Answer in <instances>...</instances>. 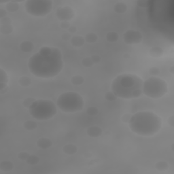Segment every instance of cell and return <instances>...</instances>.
I'll return each mask as SVG.
<instances>
[{"instance_id": "obj_27", "label": "cell", "mask_w": 174, "mask_h": 174, "mask_svg": "<svg viewBox=\"0 0 174 174\" xmlns=\"http://www.w3.org/2000/svg\"><path fill=\"white\" fill-rule=\"evenodd\" d=\"M40 158L36 154H30L27 159L26 160V163L30 165H36L40 163Z\"/></svg>"}, {"instance_id": "obj_41", "label": "cell", "mask_w": 174, "mask_h": 174, "mask_svg": "<svg viewBox=\"0 0 174 174\" xmlns=\"http://www.w3.org/2000/svg\"><path fill=\"white\" fill-rule=\"evenodd\" d=\"M167 122H168V124L170 126L173 127V125H174V117H173V116H172V117H170L168 118Z\"/></svg>"}, {"instance_id": "obj_42", "label": "cell", "mask_w": 174, "mask_h": 174, "mask_svg": "<svg viewBox=\"0 0 174 174\" xmlns=\"http://www.w3.org/2000/svg\"><path fill=\"white\" fill-rule=\"evenodd\" d=\"M68 32L69 33H76V31H77V29L75 26H73L72 25L70 27H69L68 29Z\"/></svg>"}, {"instance_id": "obj_39", "label": "cell", "mask_w": 174, "mask_h": 174, "mask_svg": "<svg viewBox=\"0 0 174 174\" xmlns=\"http://www.w3.org/2000/svg\"><path fill=\"white\" fill-rule=\"evenodd\" d=\"M71 38H72L71 33L69 32L64 33L61 35V39L64 41H68V40L70 41Z\"/></svg>"}, {"instance_id": "obj_7", "label": "cell", "mask_w": 174, "mask_h": 174, "mask_svg": "<svg viewBox=\"0 0 174 174\" xmlns=\"http://www.w3.org/2000/svg\"><path fill=\"white\" fill-rule=\"evenodd\" d=\"M53 2L51 0H28L25 3L27 12L33 17H45L51 12Z\"/></svg>"}, {"instance_id": "obj_17", "label": "cell", "mask_w": 174, "mask_h": 174, "mask_svg": "<svg viewBox=\"0 0 174 174\" xmlns=\"http://www.w3.org/2000/svg\"><path fill=\"white\" fill-rule=\"evenodd\" d=\"M14 167V163L10 161H3L0 163V170L2 172H10Z\"/></svg>"}, {"instance_id": "obj_3", "label": "cell", "mask_w": 174, "mask_h": 174, "mask_svg": "<svg viewBox=\"0 0 174 174\" xmlns=\"http://www.w3.org/2000/svg\"><path fill=\"white\" fill-rule=\"evenodd\" d=\"M131 131L140 136H153L159 132L162 119L151 111H141L131 116L129 122Z\"/></svg>"}, {"instance_id": "obj_13", "label": "cell", "mask_w": 174, "mask_h": 174, "mask_svg": "<svg viewBox=\"0 0 174 174\" xmlns=\"http://www.w3.org/2000/svg\"><path fill=\"white\" fill-rule=\"evenodd\" d=\"M21 51L23 52L29 53L32 52L34 49V44L32 42L29 40H25L22 42L19 46Z\"/></svg>"}, {"instance_id": "obj_16", "label": "cell", "mask_w": 174, "mask_h": 174, "mask_svg": "<svg viewBox=\"0 0 174 174\" xmlns=\"http://www.w3.org/2000/svg\"><path fill=\"white\" fill-rule=\"evenodd\" d=\"M164 53L163 49L159 47V46H154L150 49L149 51V55L150 57H152V58H160L161 57L163 56Z\"/></svg>"}, {"instance_id": "obj_36", "label": "cell", "mask_w": 174, "mask_h": 174, "mask_svg": "<svg viewBox=\"0 0 174 174\" xmlns=\"http://www.w3.org/2000/svg\"><path fill=\"white\" fill-rule=\"evenodd\" d=\"M12 24V20L7 17H6L0 19V25H8Z\"/></svg>"}, {"instance_id": "obj_32", "label": "cell", "mask_w": 174, "mask_h": 174, "mask_svg": "<svg viewBox=\"0 0 174 174\" xmlns=\"http://www.w3.org/2000/svg\"><path fill=\"white\" fill-rule=\"evenodd\" d=\"M148 73L150 76H153V77H158V76L160 74V69L157 67H152L151 68L149 69Z\"/></svg>"}, {"instance_id": "obj_2", "label": "cell", "mask_w": 174, "mask_h": 174, "mask_svg": "<svg viewBox=\"0 0 174 174\" xmlns=\"http://www.w3.org/2000/svg\"><path fill=\"white\" fill-rule=\"evenodd\" d=\"M143 80L133 73H122L117 76L111 84L112 92L117 98L132 99L140 97L142 94Z\"/></svg>"}, {"instance_id": "obj_5", "label": "cell", "mask_w": 174, "mask_h": 174, "mask_svg": "<svg viewBox=\"0 0 174 174\" xmlns=\"http://www.w3.org/2000/svg\"><path fill=\"white\" fill-rule=\"evenodd\" d=\"M30 115L38 121L51 119L57 113V106L51 100L37 99L29 108Z\"/></svg>"}, {"instance_id": "obj_30", "label": "cell", "mask_w": 174, "mask_h": 174, "mask_svg": "<svg viewBox=\"0 0 174 174\" xmlns=\"http://www.w3.org/2000/svg\"><path fill=\"white\" fill-rule=\"evenodd\" d=\"M36 99H35L34 98H32V97H27V98H26V99L23 100L22 104V106H24L25 108H27V109H29V107L32 106V104L35 101H36Z\"/></svg>"}, {"instance_id": "obj_37", "label": "cell", "mask_w": 174, "mask_h": 174, "mask_svg": "<svg viewBox=\"0 0 174 174\" xmlns=\"http://www.w3.org/2000/svg\"><path fill=\"white\" fill-rule=\"evenodd\" d=\"M137 3L141 7H147L149 6V2L146 1V0H139L137 2Z\"/></svg>"}, {"instance_id": "obj_44", "label": "cell", "mask_w": 174, "mask_h": 174, "mask_svg": "<svg viewBox=\"0 0 174 174\" xmlns=\"http://www.w3.org/2000/svg\"><path fill=\"white\" fill-rule=\"evenodd\" d=\"M124 57H125V58H129L130 56L129 55V54H125V55H124Z\"/></svg>"}, {"instance_id": "obj_40", "label": "cell", "mask_w": 174, "mask_h": 174, "mask_svg": "<svg viewBox=\"0 0 174 174\" xmlns=\"http://www.w3.org/2000/svg\"><path fill=\"white\" fill-rule=\"evenodd\" d=\"M6 15H7V10L6 9L0 8V19L6 17Z\"/></svg>"}, {"instance_id": "obj_28", "label": "cell", "mask_w": 174, "mask_h": 174, "mask_svg": "<svg viewBox=\"0 0 174 174\" xmlns=\"http://www.w3.org/2000/svg\"><path fill=\"white\" fill-rule=\"evenodd\" d=\"M87 113L88 115L91 116V117H95L97 116L99 113V110L97 107L95 106H90L87 108Z\"/></svg>"}, {"instance_id": "obj_33", "label": "cell", "mask_w": 174, "mask_h": 174, "mask_svg": "<svg viewBox=\"0 0 174 174\" xmlns=\"http://www.w3.org/2000/svg\"><path fill=\"white\" fill-rule=\"evenodd\" d=\"M29 155H30V154L28 152H20V153L18 154V158L19 160L26 161V160L27 159V158L29 157Z\"/></svg>"}, {"instance_id": "obj_20", "label": "cell", "mask_w": 174, "mask_h": 174, "mask_svg": "<svg viewBox=\"0 0 174 174\" xmlns=\"http://www.w3.org/2000/svg\"><path fill=\"white\" fill-rule=\"evenodd\" d=\"M37 122L33 120H27L23 123V127L27 131H33L37 128Z\"/></svg>"}, {"instance_id": "obj_14", "label": "cell", "mask_w": 174, "mask_h": 174, "mask_svg": "<svg viewBox=\"0 0 174 174\" xmlns=\"http://www.w3.org/2000/svg\"><path fill=\"white\" fill-rule=\"evenodd\" d=\"M85 42H85L84 37L81 36H79V35H76V36H72L70 40L71 44L76 48H79L81 47V46H82L84 44Z\"/></svg>"}, {"instance_id": "obj_43", "label": "cell", "mask_w": 174, "mask_h": 174, "mask_svg": "<svg viewBox=\"0 0 174 174\" xmlns=\"http://www.w3.org/2000/svg\"><path fill=\"white\" fill-rule=\"evenodd\" d=\"M173 68H174L173 66H172L171 67L169 68V72H171V73H172V74H173Z\"/></svg>"}, {"instance_id": "obj_34", "label": "cell", "mask_w": 174, "mask_h": 174, "mask_svg": "<svg viewBox=\"0 0 174 174\" xmlns=\"http://www.w3.org/2000/svg\"><path fill=\"white\" fill-rule=\"evenodd\" d=\"M92 61V63L95 64H97L99 63H100V61L102 60V58L99 55H97V54H95V55H92V56L90 57Z\"/></svg>"}, {"instance_id": "obj_23", "label": "cell", "mask_w": 174, "mask_h": 174, "mask_svg": "<svg viewBox=\"0 0 174 174\" xmlns=\"http://www.w3.org/2000/svg\"><path fill=\"white\" fill-rule=\"evenodd\" d=\"M106 40L110 43H114L117 42L119 39V35L115 32H110L106 34Z\"/></svg>"}, {"instance_id": "obj_25", "label": "cell", "mask_w": 174, "mask_h": 174, "mask_svg": "<svg viewBox=\"0 0 174 174\" xmlns=\"http://www.w3.org/2000/svg\"><path fill=\"white\" fill-rule=\"evenodd\" d=\"M84 82V77L80 75H76L72 77L71 83L75 86H80Z\"/></svg>"}, {"instance_id": "obj_11", "label": "cell", "mask_w": 174, "mask_h": 174, "mask_svg": "<svg viewBox=\"0 0 174 174\" xmlns=\"http://www.w3.org/2000/svg\"><path fill=\"white\" fill-rule=\"evenodd\" d=\"M37 146L39 148L42 150H46L50 148L52 146V142L48 137H43L40 138L37 141Z\"/></svg>"}, {"instance_id": "obj_26", "label": "cell", "mask_w": 174, "mask_h": 174, "mask_svg": "<svg viewBox=\"0 0 174 174\" xmlns=\"http://www.w3.org/2000/svg\"><path fill=\"white\" fill-rule=\"evenodd\" d=\"M14 27L12 24L3 25L0 27V32L3 35H9L13 32Z\"/></svg>"}, {"instance_id": "obj_35", "label": "cell", "mask_w": 174, "mask_h": 174, "mask_svg": "<svg viewBox=\"0 0 174 174\" xmlns=\"http://www.w3.org/2000/svg\"><path fill=\"white\" fill-rule=\"evenodd\" d=\"M71 26H72V25L69 21H61L60 22V27L63 29L68 30V29Z\"/></svg>"}, {"instance_id": "obj_21", "label": "cell", "mask_w": 174, "mask_h": 174, "mask_svg": "<svg viewBox=\"0 0 174 174\" xmlns=\"http://www.w3.org/2000/svg\"><path fill=\"white\" fill-rule=\"evenodd\" d=\"M84 40L88 44H94L98 40V36L95 33H88L85 36Z\"/></svg>"}, {"instance_id": "obj_12", "label": "cell", "mask_w": 174, "mask_h": 174, "mask_svg": "<svg viewBox=\"0 0 174 174\" xmlns=\"http://www.w3.org/2000/svg\"><path fill=\"white\" fill-rule=\"evenodd\" d=\"M9 80V77L6 72L0 68V91H2L7 87V82Z\"/></svg>"}, {"instance_id": "obj_38", "label": "cell", "mask_w": 174, "mask_h": 174, "mask_svg": "<svg viewBox=\"0 0 174 174\" xmlns=\"http://www.w3.org/2000/svg\"><path fill=\"white\" fill-rule=\"evenodd\" d=\"M131 114H123L122 116L121 121L123 122L128 124L129 121H130V119H131Z\"/></svg>"}, {"instance_id": "obj_22", "label": "cell", "mask_w": 174, "mask_h": 174, "mask_svg": "<svg viewBox=\"0 0 174 174\" xmlns=\"http://www.w3.org/2000/svg\"><path fill=\"white\" fill-rule=\"evenodd\" d=\"M32 79H31L29 76H21L20 78L18 79V84L21 85L22 87H28L31 84H32Z\"/></svg>"}, {"instance_id": "obj_31", "label": "cell", "mask_w": 174, "mask_h": 174, "mask_svg": "<svg viewBox=\"0 0 174 174\" xmlns=\"http://www.w3.org/2000/svg\"><path fill=\"white\" fill-rule=\"evenodd\" d=\"M104 97H105V99L108 102H114L117 99V96H116L112 91H108L106 92V94L104 95Z\"/></svg>"}, {"instance_id": "obj_8", "label": "cell", "mask_w": 174, "mask_h": 174, "mask_svg": "<svg viewBox=\"0 0 174 174\" xmlns=\"http://www.w3.org/2000/svg\"><path fill=\"white\" fill-rule=\"evenodd\" d=\"M123 40L127 44H139L142 41V35L137 30H127L123 34Z\"/></svg>"}, {"instance_id": "obj_6", "label": "cell", "mask_w": 174, "mask_h": 174, "mask_svg": "<svg viewBox=\"0 0 174 174\" xmlns=\"http://www.w3.org/2000/svg\"><path fill=\"white\" fill-rule=\"evenodd\" d=\"M168 92V85L166 81L158 77L151 76L143 83L142 93L152 99H161Z\"/></svg>"}, {"instance_id": "obj_9", "label": "cell", "mask_w": 174, "mask_h": 174, "mask_svg": "<svg viewBox=\"0 0 174 174\" xmlns=\"http://www.w3.org/2000/svg\"><path fill=\"white\" fill-rule=\"evenodd\" d=\"M55 15L60 21H69L74 17L75 12L71 7L65 6L58 7Z\"/></svg>"}, {"instance_id": "obj_29", "label": "cell", "mask_w": 174, "mask_h": 174, "mask_svg": "<svg viewBox=\"0 0 174 174\" xmlns=\"http://www.w3.org/2000/svg\"><path fill=\"white\" fill-rule=\"evenodd\" d=\"M82 64L84 67H91L92 66H93L94 63H92V61L90 57H85L82 60Z\"/></svg>"}, {"instance_id": "obj_4", "label": "cell", "mask_w": 174, "mask_h": 174, "mask_svg": "<svg viewBox=\"0 0 174 174\" xmlns=\"http://www.w3.org/2000/svg\"><path fill=\"white\" fill-rule=\"evenodd\" d=\"M57 106L65 113H75L83 110L84 101L82 97L78 92H65L59 96Z\"/></svg>"}, {"instance_id": "obj_15", "label": "cell", "mask_w": 174, "mask_h": 174, "mask_svg": "<svg viewBox=\"0 0 174 174\" xmlns=\"http://www.w3.org/2000/svg\"><path fill=\"white\" fill-rule=\"evenodd\" d=\"M63 152L67 155H73L78 152V147L73 144H65L63 147Z\"/></svg>"}, {"instance_id": "obj_24", "label": "cell", "mask_w": 174, "mask_h": 174, "mask_svg": "<svg viewBox=\"0 0 174 174\" xmlns=\"http://www.w3.org/2000/svg\"><path fill=\"white\" fill-rule=\"evenodd\" d=\"M169 164L165 161H160L157 162V163L155 164L156 169L159 172L167 171V170L169 169Z\"/></svg>"}, {"instance_id": "obj_19", "label": "cell", "mask_w": 174, "mask_h": 174, "mask_svg": "<svg viewBox=\"0 0 174 174\" xmlns=\"http://www.w3.org/2000/svg\"><path fill=\"white\" fill-rule=\"evenodd\" d=\"M127 10V6L123 2H118L114 6V11L117 14H123Z\"/></svg>"}, {"instance_id": "obj_18", "label": "cell", "mask_w": 174, "mask_h": 174, "mask_svg": "<svg viewBox=\"0 0 174 174\" xmlns=\"http://www.w3.org/2000/svg\"><path fill=\"white\" fill-rule=\"evenodd\" d=\"M19 2L9 1L6 4V10L10 12H15L19 10Z\"/></svg>"}, {"instance_id": "obj_1", "label": "cell", "mask_w": 174, "mask_h": 174, "mask_svg": "<svg viewBox=\"0 0 174 174\" xmlns=\"http://www.w3.org/2000/svg\"><path fill=\"white\" fill-rule=\"evenodd\" d=\"M63 65L61 51L51 46H42L39 51L29 58L27 63L32 74L37 78L46 79L59 75Z\"/></svg>"}, {"instance_id": "obj_10", "label": "cell", "mask_w": 174, "mask_h": 174, "mask_svg": "<svg viewBox=\"0 0 174 174\" xmlns=\"http://www.w3.org/2000/svg\"><path fill=\"white\" fill-rule=\"evenodd\" d=\"M87 133L91 137H98L102 134V129L99 126L92 125L87 129Z\"/></svg>"}]
</instances>
